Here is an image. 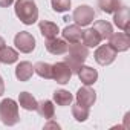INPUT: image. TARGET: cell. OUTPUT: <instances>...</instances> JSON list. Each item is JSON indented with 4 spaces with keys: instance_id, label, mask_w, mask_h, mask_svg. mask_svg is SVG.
Wrapping results in <instances>:
<instances>
[{
    "instance_id": "cell-1",
    "label": "cell",
    "mask_w": 130,
    "mask_h": 130,
    "mask_svg": "<svg viewBox=\"0 0 130 130\" xmlns=\"http://www.w3.org/2000/svg\"><path fill=\"white\" fill-rule=\"evenodd\" d=\"M68 55L64 57V63L68 64V68L71 69L72 74H77L80 71V68L84 64L86 58L89 57V47L81 44V41L78 43H71L68 47Z\"/></svg>"
},
{
    "instance_id": "cell-2",
    "label": "cell",
    "mask_w": 130,
    "mask_h": 130,
    "mask_svg": "<svg viewBox=\"0 0 130 130\" xmlns=\"http://www.w3.org/2000/svg\"><path fill=\"white\" fill-rule=\"evenodd\" d=\"M15 15L25 25H32L38 20V8L35 0H17L15 2Z\"/></svg>"
},
{
    "instance_id": "cell-3",
    "label": "cell",
    "mask_w": 130,
    "mask_h": 130,
    "mask_svg": "<svg viewBox=\"0 0 130 130\" xmlns=\"http://www.w3.org/2000/svg\"><path fill=\"white\" fill-rule=\"evenodd\" d=\"M19 104L14 100L6 98L0 103V121L5 125H14L19 122Z\"/></svg>"
},
{
    "instance_id": "cell-4",
    "label": "cell",
    "mask_w": 130,
    "mask_h": 130,
    "mask_svg": "<svg viewBox=\"0 0 130 130\" xmlns=\"http://www.w3.org/2000/svg\"><path fill=\"white\" fill-rule=\"evenodd\" d=\"M93 19H95V12L87 5H80L78 8H75V11L72 14V20L78 26H87L93 22Z\"/></svg>"
},
{
    "instance_id": "cell-5",
    "label": "cell",
    "mask_w": 130,
    "mask_h": 130,
    "mask_svg": "<svg viewBox=\"0 0 130 130\" xmlns=\"http://www.w3.org/2000/svg\"><path fill=\"white\" fill-rule=\"evenodd\" d=\"M14 44L20 52L29 54L35 49V38L32 37V34H29L26 31H22L14 37Z\"/></svg>"
},
{
    "instance_id": "cell-6",
    "label": "cell",
    "mask_w": 130,
    "mask_h": 130,
    "mask_svg": "<svg viewBox=\"0 0 130 130\" xmlns=\"http://www.w3.org/2000/svg\"><path fill=\"white\" fill-rule=\"evenodd\" d=\"M109 44L116 54L118 52H125L130 47V37H128L127 32H113L109 37Z\"/></svg>"
},
{
    "instance_id": "cell-7",
    "label": "cell",
    "mask_w": 130,
    "mask_h": 130,
    "mask_svg": "<svg viewBox=\"0 0 130 130\" xmlns=\"http://www.w3.org/2000/svg\"><path fill=\"white\" fill-rule=\"evenodd\" d=\"M71 77H72V72L64 61L52 64V80H55L60 84H66L71 81Z\"/></svg>"
},
{
    "instance_id": "cell-8",
    "label": "cell",
    "mask_w": 130,
    "mask_h": 130,
    "mask_svg": "<svg viewBox=\"0 0 130 130\" xmlns=\"http://www.w3.org/2000/svg\"><path fill=\"white\" fill-rule=\"evenodd\" d=\"M116 58V52L110 47V44H101L95 51V60L101 66H107V64L113 63Z\"/></svg>"
},
{
    "instance_id": "cell-9",
    "label": "cell",
    "mask_w": 130,
    "mask_h": 130,
    "mask_svg": "<svg viewBox=\"0 0 130 130\" xmlns=\"http://www.w3.org/2000/svg\"><path fill=\"white\" fill-rule=\"evenodd\" d=\"M113 22L115 25L122 31L128 34V28H130V17H128V8L127 6H121L119 9H116L113 12Z\"/></svg>"
},
{
    "instance_id": "cell-10",
    "label": "cell",
    "mask_w": 130,
    "mask_h": 130,
    "mask_svg": "<svg viewBox=\"0 0 130 130\" xmlns=\"http://www.w3.org/2000/svg\"><path fill=\"white\" fill-rule=\"evenodd\" d=\"M96 101V93L90 86H84L81 89H78L77 92V103H80L81 106L86 107H92Z\"/></svg>"
},
{
    "instance_id": "cell-11",
    "label": "cell",
    "mask_w": 130,
    "mask_h": 130,
    "mask_svg": "<svg viewBox=\"0 0 130 130\" xmlns=\"http://www.w3.org/2000/svg\"><path fill=\"white\" fill-rule=\"evenodd\" d=\"M68 41L66 40H63V38H51L46 41V49L47 52H51L52 55H63V54H66L68 52Z\"/></svg>"
},
{
    "instance_id": "cell-12",
    "label": "cell",
    "mask_w": 130,
    "mask_h": 130,
    "mask_svg": "<svg viewBox=\"0 0 130 130\" xmlns=\"http://www.w3.org/2000/svg\"><path fill=\"white\" fill-rule=\"evenodd\" d=\"M77 75H78L80 81H81L84 86H92V84H95V81L98 80V72H96L93 68H90V66H81L80 71L77 72Z\"/></svg>"
},
{
    "instance_id": "cell-13",
    "label": "cell",
    "mask_w": 130,
    "mask_h": 130,
    "mask_svg": "<svg viewBox=\"0 0 130 130\" xmlns=\"http://www.w3.org/2000/svg\"><path fill=\"white\" fill-rule=\"evenodd\" d=\"M63 40H66L69 44L71 43H78L81 41V37H83V31H81V26L78 25H69L63 29Z\"/></svg>"
},
{
    "instance_id": "cell-14",
    "label": "cell",
    "mask_w": 130,
    "mask_h": 130,
    "mask_svg": "<svg viewBox=\"0 0 130 130\" xmlns=\"http://www.w3.org/2000/svg\"><path fill=\"white\" fill-rule=\"evenodd\" d=\"M81 41H83V44L87 46V47H96V46H100V43L103 41V38L100 37V34H98L93 28H89V29L83 31Z\"/></svg>"
},
{
    "instance_id": "cell-15",
    "label": "cell",
    "mask_w": 130,
    "mask_h": 130,
    "mask_svg": "<svg viewBox=\"0 0 130 130\" xmlns=\"http://www.w3.org/2000/svg\"><path fill=\"white\" fill-rule=\"evenodd\" d=\"M34 74V66L29 63V61H22L17 64L15 68V77L20 80V81H28Z\"/></svg>"
},
{
    "instance_id": "cell-16",
    "label": "cell",
    "mask_w": 130,
    "mask_h": 130,
    "mask_svg": "<svg viewBox=\"0 0 130 130\" xmlns=\"http://www.w3.org/2000/svg\"><path fill=\"white\" fill-rule=\"evenodd\" d=\"M38 28H40V32L41 35L46 38V40H51V38H55L58 35V26L52 22H47V20H41L38 23Z\"/></svg>"
},
{
    "instance_id": "cell-17",
    "label": "cell",
    "mask_w": 130,
    "mask_h": 130,
    "mask_svg": "<svg viewBox=\"0 0 130 130\" xmlns=\"http://www.w3.org/2000/svg\"><path fill=\"white\" fill-rule=\"evenodd\" d=\"M19 60V52L9 46H3L0 49V63H5V64H12Z\"/></svg>"
},
{
    "instance_id": "cell-18",
    "label": "cell",
    "mask_w": 130,
    "mask_h": 130,
    "mask_svg": "<svg viewBox=\"0 0 130 130\" xmlns=\"http://www.w3.org/2000/svg\"><path fill=\"white\" fill-rule=\"evenodd\" d=\"M35 110H37L43 118H46V119H52V118H54V113H55L54 103H52V101H49V100H44V101L38 103Z\"/></svg>"
},
{
    "instance_id": "cell-19",
    "label": "cell",
    "mask_w": 130,
    "mask_h": 130,
    "mask_svg": "<svg viewBox=\"0 0 130 130\" xmlns=\"http://www.w3.org/2000/svg\"><path fill=\"white\" fill-rule=\"evenodd\" d=\"M93 29L100 34V37H101L103 40H109V37L113 34L112 25H110L109 22H106V20H98V22H95Z\"/></svg>"
},
{
    "instance_id": "cell-20",
    "label": "cell",
    "mask_w": 130,
    "mask_h": 130,
    "mask_svg": "<svg viewBox=\"0 0 130 130\" xmlns=\"http://www.w3.org/2000/svg\"><path fill=\"white\" fill-rule=\"evenodd\" d=\"M19 104L25 109V110H35L37 109V100L32 96V93L29 92H22L19 95Z\"/></svg>"
},
{
    "instance_id": "cell-21",
    "label": "cell",
    "mask_w": 130,
    "mask_h": 130,
    "mask_svg": "<svg viewBox=\"0 0 130 130\" xmlns=\"http://www.w3.org/2000/svg\"><path fill=\"white\" fill-rule=\"evenodd\" d=\"M74 96L71 92L64 90V89H60V90H55L54 92V101L58 104V106H71Z\"/></svg>"
},
{
    "instance_id": "cell-22",
    "label": "cell",
    "mask_w": 130,
    "mask_h": 130,
    "mask_svg": "<svg viewBox=\"0 0 130 130\" xmlns=\"http://www.w3.org/2000/svg\"><path fill=\"white\" fill-rule=\"evenodd\" d=\"M34 72L44 80H51L52 78V64H47L44 61H38L34 66Z\"/></svg>"
},
{
    "instance_id": "cell-23",
    "label": "cell",
    "mask_w": 130,
    "mask_h": 130,
    "mask_svg": "<svg viewBox=\"0 0 130 130\" xmlns=\"http://www.w3.org/2000/svg\"><path fill=\"white\" fill-rule=\"evenodd\" d=\"M98 6L103 12L113 14L116 9L121 8V2L119 0H98Z\"/></svg>"
},
{
    "instance_id": "cell-24",
    "label": "cell",
    "mask_w": 130,
    "mask_h": 130,
    "mask_svg": "<svg viewBox=\"0 0 130 130\" xmlns=\"http://www.w3.org/2000/svg\"><path fill=\"white\" fill-rule=\"evenodd\" d=\"M72 115L78 122H83V121H86L89 118V107L81 106L80 103H75L72 106Z\"/></svg>"
},
{
    "instance_id": "cell-25",
    "label": "cell",
    "mask_w": 130,
    "mask_h": 130,
    "mask_svg": "<svg viewBox=\"0 0 130 130\" xmlns=\"http://www.w3.org/2000/svg\"><path fill=\"white\" fill-rule=\"evenodd\" d=\"M52 2V9L55 12H64L69 11L71 8V0H51Z\"/></svg>"
},
{
    "instance_id": "cell-26",
    "label": "cell",
    "mask_w": 130,
    "mask_h": 130,
    "mask_svg": "<svg viewBox=\"0 0 130 130\" xmlns=\"http://www.w3.org/2000/svg\"><path fill=\"white\" fill-rule=\"evenodd\" d=\"M14 3V0H0V8H8Z\"/></svg>"
},
{
    "instance_id": "cell-27",
    "label": "cell",
    "mask_w": 130,
    "mask_h": 130,
    "mask_svg": "<svg viewBox=\"0 0 130 130\" xmlns=\"http://www.w3.org/2000/svg\"><path fill=\"white\" fill-rule=\"evenodd\" d=\"M3 92H5V83H3V78L0 77V96L3 95Z\"/></svg>"
},
{
    "instance_id": "cell-28",
    "label": "cell",
    "mask_w": 130,
    "mask_h": 130,
    "mask_svg": "<svg viewBox=\"0 0 130 130\" xmlns=\"http://www.w3.org/2000/svg\"><path fill=\"white\" fill-rule=\"evenodd\" d=\"M49 127H55V128H60V125H58L57 122H47V124L44 125V128H49Z\"/></svg>"
},
{
    "instance_id": "cell-29",
    "label": "cell",
    "mask_w": 130,
    "mask_h": 130,
    "mask_svg": "<svg viewBox=\"0 0 130 130\" xmlns=\"http://www.w3.org/2000/svg\"><path fill=\"white\" fill-rule=\"evenodd\" d=\"M3 46H5V40H3V38H2V37H0V49H2V47H3Z\"/></svg>"
}]
</instances>
